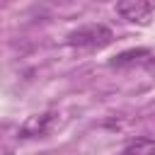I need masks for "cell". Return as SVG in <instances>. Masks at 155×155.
Instances as JSON below:
<instances>
[{"label": "cell", "instance_id": "277c9868", "mask_svg": "<svg viewBox=\"0 0 155 155\" xmlns=\"http://www.w3.org/2000/svg\"><path fill=\"white\" fill-rule=\"evenodd\" d=\"M121 155H155V138H136L121 150Z\"/></svg>", "mask_w": 155, "mask_h": 155}, {"label": "cell", "instance_id": "5b68a950", "mask_svg": "<svg viewBox=\"0 0 155 155\" xmlns=\"http://www.w3.org/2000/svg\"><path fill=\"white\" fill-rule=\"evenodd\" d=\"M148 51L150 48H131V51H124V53H119L114 61H111V65H116V68H126V65H133V63H143V58L148 56Z\"/></svg>", "mask_w": 155, "mask_h": 155}, {"label": "cell", "instance_id": "8992f818", "mask_svg": "<svg viewBox=\"0 0 155 155\" xmlns=\"http://www.w3.org/2000/svg\"><path fill=\"white\" fill-rule=\"evenodd\" d=\"M150 75H155V51H148V56L143 58V63H140Z\"/></svg>", "mask_w": 155, "mask_h": 155}, {"label": "cell", "instance_id": "52a82bcc", "mask_svg": "<svg viewBox=\"0 0 155 155\" xmlns=\"http://www.w3.org/2000/svg\"><path fill=\"white\" fill-rule=\"evenodd\" d=\"M0 155H15V153H12V150H7V148H2V150H0Z\"/></svg>", "mask_w": 155, "mask_h": 155}, {"label": "cell", "instance_id": "3957f363", "mask_svg": "<svg viewBox=\"0 0 155 155\" xmlns=\"http://www.w3.org/2000/svg\"><path fill=\"white\" fill-rule=\"evenodd\" d=\"M119 17L133 24H148L153 17V2L150 0H119L116 2Z\"/></svg>", "mask_w": 155, "mask_h": 155}, {"label": "cell", "instance_id": "7a4b0ae2", "mask_svg": "<svg viewBox=\"0 0 155 155\" xmlns=\"http://www.w3.org/2000/svg\"><path fill=\"white\" fill-rule=\"evenodd\" d=\"M56 111H41V114H31V116H27L24 121H22V126H19V131H17V136L19 138H24V140H29V138H44L51 128H53V124H56Z\"/></svg>", "mask_w": 155, "mask_h": 155}, {"label": "cell", "instance_id": "6da1fadb", "mask_svg": "<svg viewBox=\"0 0 155 155\" xmlns=\"http://www.w3.org/2000/svg\"><path fill=\"white\" fill-rule=\"evenodd\" d=\"M114 41V31L107 24H85L68 34V44L73 48H85V51H97L104 48Z\"/></svg>", "mask_w": 155, "mask_h": 155}]
</instances>
